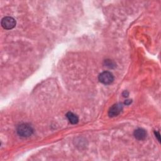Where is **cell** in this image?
Returning a JSON list of instances; mask_svg holds the SVG:
<instances>
[{"label":"cell","mask_w":161,"mask_h":161,"mask_svg":"<svg viewBox=\"0 0 161 161\" xmlns=\"http://www.w3.org/2000/svg\"><path fill=\"white\" fill-rule=\"evenodd\" d=\"M16 132L21 137H29L33 133V129L31 126L27 123H22L17 126Z\"/></svg>","instance_id":"6da1fadb"},{"label":"cell","mask_w":161,"mask_h":161,"mask_svg":"<svg viewBox=\"0 0 161 161\" xmlns=\"http://www.w3.org/2000/svg\"><path fill=\"white\" fill-rule=\"evenodd\" d=\"M98 79L100 82L103 84L108 85L111 84L114 80V76L112 73L108 71H104L101 72L99 76Z\"/></svg>","instance_id":"7a4b0ae2"},{"label":"cell","mask_w":161,"mask_h":161,"mask_svg":"<svg viewBox=\"0 0 161 161\" xmlns=\"http://www.w3.org/2000/svg\"><path fill=\"white\" fill-rule=\"evenodd\" d=\"M1 24L3 28L6 30H11L15 26L16 21L11 16H6L1 19Z\"/></svg>","instance_id":"3957f363"},{"label":"cell","mask_w":161,"mask_h":161,"mask_svg":"<svg viewBox=\"0 0 161 161\" xmlns=\"http://www.w3.org/2000/svg\"><path fill=\"white\" fill-rule=\"evenodd\" d=\"M123 109V105L120 103H116L113 105L108 111V115L110 117H114L120 114Z\"/></svg>","instance_id":"277c9868"},{"label":"cell","mask_w":161,"mask_h":161,"mask_svg":"<svg viewBox=\"0 0 161 161\" xmlns=\"http://www.w3.org/2000/svg\"><path fill=\"white\" fill-rule=\"evenodd\" d=\"M133 135L135 138L139 140H144L147 136V132L142 128H138L134 131Z\"/></svg>","instance_id":"5b68a950"},{"label":"cell","mask_w":161,"mask_h":161,"mask_svg":"<svg viewBox=\"0 0 161 161\" xmlns=\"http://www.w3.org/2000/svg\"><path fill=\"white\" fill-rule=\"evenodd\" d=\"M66 117L71 124H77L79 121V118L77 116L72 112H68L66 114Z\"/></svg>","instance_id":"8992f818"},{"label":"cell","mask_w":161,"mask_h":161,"mask_svg":"<svg viewBox=\"0 0 161 161\" xmlns=\"http://www.w3.org/2000/svg\"><path fill=\"white\" fill-rule=\"evenodd\" d=\"M155 136H157V138H158V141L160 142V133H159V132H157V131H155Z\"/></svg>","instance_id":"52a82bcc"}]
</instances>
